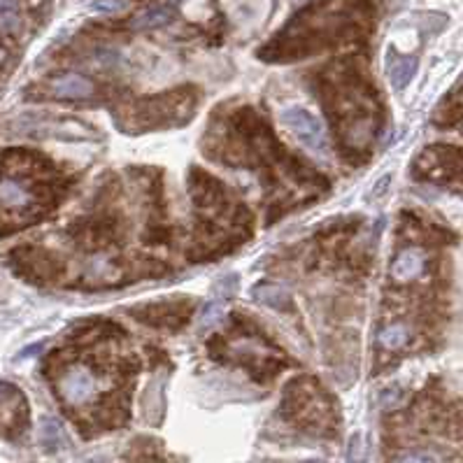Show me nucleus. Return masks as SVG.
I'll use <instances>...</instances> for the list:
<instances>
[{"label":"nucleus","mask_w":463,"mask_h":463,"mask_svg":"<svg viewBox=\"0 0 463 463\" xmlns=\"http://www.w3.org/2000/svg\"><path fill=\"white\" fill-rule=\"evenodd\" d=\"M40 442H43L45 449H50V452H56V449L63 447L66 442V435H63V428L54 417H45L40 421Z\"/></svg>","instance_id":"nucleus-9"},{"label":"nucleus","mask_w":463,"mask_h":463,"mask_svg":"<svg viewBox=\"0 0 463 463\" xmlns=\"http://www.w3.org/2000/svg\"><path fill=\"white\" fill-rule=\"evenodd\" d=\"M238 275L236 273H231V275H224V278H219L217 282H214V294H219L221 296V301L224 298H228V296H236V291H238Z\"/></svg>","instance_id":"nucleus-13"},{"label":"nucleus","mask_w":463,"mask_h":463,"mask_svg":"<svg viewBox=\"0 0 463 463\" xmlns=\"http://www.w3.org/2000/svg\"><path fill=\"white\" fill-rule=\"evenodd\" d=\"M172 15H175V8L170 3H161V5H151L144 12H140L137 17H133L130 22V29L133 31H151V29H161V26L170 24Z\"/></svg>","instance_id":"nucleus-7"},{"label":"nucleus","mask_w":463,"mask_h":463,"mask_svg":"<svg viewBox=\"0 0 463 463\" xmlns=\"http://www.w3.org/2000/svg\"><path fill=\"white\" fill-rule=\"evenodd\" d=\"M96 382L86 368H70L61 379V396L68 405H84L93 396Z\"/></svg>","instance_id":"nucleus-2"},{"label":"nucleus","mask_w":463,"mask_h":463,"mask_svg":"<svg viewBox=\"0 0 463 463\" xmlns=\"http://www.w3.org/2000/svg\"><path fill=\"white\" fill-rule=\"evenodd\" d=\"M363 459V438L358 433L351 435L349 440V454H347V463H361Z\"/></svg>","instance_id":"nucleus-16"},{"label":"nucleus","mask_w":463,"mask_h":463,"mask_svg":"<svg viewBox=\"0 0 463 463\" xmlns=\"http://www.w3.org/2000/svg\"><path fill=\"white\" fill-rule=\"evenodd\" d=\"M414 73H417V59H414V56H398L389 66L391 86L396 89V91H403V89L412 82Z\"/></svg>","instance_id":"nucleus-8"},{"label":"nucleus","mask_w":463,"mask_h":463,"mask_svg":"<svg viewBox=\"0 0 463 463\" xmlns=\"http://www.w3.org/2000/svg\"><path fill=\"white\" fill-rule=\"evenodd\" d=\"M226 314V305L221 298H214V301H207L203 308H200V314H198V326L200 328H214L217 324L224 319Z\"/></svg>","instance_id":"nucleus-10"},{"label":"nucleus","mask_w":463,"mask_h":463,"mask_svg":"<svg viewBox=\"0 0 463 463\" xmlns=\"http://www.w3.org/2000/svg\"><path fill=\"white\" fill-rule=\"evenodd\" d=\"M282 123L305 144V147L319 151V154H328V140L324 133V126L317 116L305 107H287L282 112Z\"/></svg>","instance_id":"nucleus-1"},{"label":"nucleus","mask_w":463,"mask_h":463,"mask_svg":"<svg viewBox=\"0 0 463 463\" xmlns=\"http://www.w3.org/2000/svg\"><path fill=\"white\" fill-rule=\"evenodd\" d=\"M33 203V193L12 177L0 179V205L5 210H24Z\"/></svg>","instance_id":"nucleus-5"},{"label":"nucleus","mask_w":463,"mask_h":463,"mask_svg":"<svg viewBox=\"0 0 463 463\" xmlns=\"http://www.w3.org/2000/svg\"><path fill=\"white\" fill-rule=\"evenodd\" d=\"M252 298L271 310H287L294 303L291 291L284 284H275V282H261V284H257L252 289Z\"/></svg>","instance_id":"nucleus-4"},{"label":"nucleus","mask_w":463,"mask_h":463,"mask_svg":"<svg viewBox=\"0 0 463 463\" xmlns=\"http://www.w3.org/2000/svg\"><path fill=\"white\" fill-rule=\"evenodd\" d=\"M403 400V389L400 386H386V389L379 393V407L382 410H396Z\"/></svg>","instance_id":"nucleus-14"},{"label":"nucleus","mask_w":463,"mask_h":463,"mask_svg":"<svg viewBox=\"0 0 463 463\" xmlns=\"http://www.w3.org/2000/svg\"><path fill=\"white\" fill-rule=\"evenodd\" d=\"M12 391H15V389H12V384H8V382H3V379H0V400H3Z\"/></svg>","instance_id":"nucleus-19"},{"label":"nucleus","mask_w":463,"mask_h":463,"mask_svg":"<svg viewBox=\"0 0 463 463\" xmlns=\"http://www.w3.org/2000/svg\"><path fill=\"white\" fill-rule=\"evenodd\" d=\"M43 347H45V342H38V344H33V347H26L17 358H26V356H31V354H38V351H43Z\"/></svg>","instance_id":"nucleus-18"},{"label":"nucleus","mask_w":463,"mask_h":463,"mask_svg":"<svg viewBox=\"0 0 463 463\" xmlns=\"http://www.w3.org/2000/svg\"><path fill=\"white\" fill-rule=\"evenodd\" d=\"M421 271H424V254L417 250L400 252L391 266L393 280H398V282H412L414 278H419Z\"/></svg>","instance_id":"nucleus-6"},{"label":"nucleus","mask_w":463,"mask_h":463,"mask_svg":"<svg viewBox=\"0 0 463 463\" xmlns=\"http://www.w3.org/2000/svg\"><path fill=\"white\" fill-rule=\"evenodd\" d=\"M22 26L17 0H0V33H17Z\"/></svg>","instance_id":"nucleus-11"},{"label":"nucleus","mask_w":463,"mask_h":463,"mask_svg":"<svg viewBox=\"0 0 463 463\" xmlns=\"http://www.w3.org/2000/svg\"><path fill=\"white\" fill-rule=\"evenodd\" d=\"M393 463H438V461H435L431 454H424V452H405Z\"/></svg>","instance_id":"nucleus-17"},{"label":"nucleus","mask_w":463,"mask_h":463,"mask_svg":"<svg viewBox=\"0 0 463 463\" xmlns=\"http://www.w3.org/2000/svg\"><path fill=\"white\" fill-rule=\"evenodd\" d=\"M52 91L56 93L59 98L82 100V98H89V96L93 93V82L86 79L84 75L66 73V75H59V77L52 79Z\"/></svg>","instance_id":"nucleus-3"},{"label":"nucleus","mask_w":463,"mask_h":463,"mask_svg":"<svg viewBox=\"0 0 463 463\" xmlns=\"http://www.w3.org/2000/svg\"><path fill=\"white\" fill-rule=\"evenodd\" d=\"M126 0H96L91 3V8L96 12H105V15H114V12H121L126 10Z\"/></svg>","instance_id":"nucleus-15"},{"label":"nucleus","mask_w":463,"mask_h":463,"mask_svg":"<svg viewBox=\"0 0 463 463\" xmlns=\"http://www.w3.org/2000/svg\"><path fill=\"white\" fill-rule=\"evenodd\" d=\"M386 184H389V175L382 177V182H379V184H375V196H377V193H382V189H384Z\"/></svg>","instance_id":"nucleus-20"},{"label":"nucleus","mask_w":463,"mask_h":463,"mask_svg":"<svg viewBox=\"0 0 463 463\" xmlns=\"http://www.w3.org/2000/svg\"><path fill=\"white\" fill-rule=\"evenodd\" d=\"M407 337H410V333H407V328L403 326V324H391V326L382 328V333H379V344H382L384 349H400L403 344L407 342Z\"/></svg>","instance_id":"nucleus-12"}]
</instances>
